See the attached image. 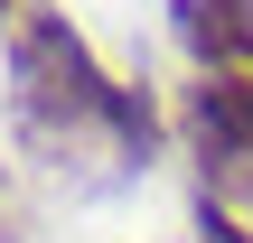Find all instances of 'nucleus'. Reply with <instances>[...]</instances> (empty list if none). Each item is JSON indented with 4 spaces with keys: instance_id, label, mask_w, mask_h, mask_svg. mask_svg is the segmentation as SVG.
Returning <instances> with one entry per match:
<instances>
[{
    "instance_id": "obj_2",
    "label": "nucleus",
    "mask_w": 253,
    "mask_h": 243,
    "mask_svg": "<svg viewBox=\"0 0 253 243\" xmlns=\"http://www.w3.org/2000/svg\"><path fill=\"white\" fill-rule=\"evenodd\" d=\"M178 122H188L197 169H207L225 197H253V66L244 75H197Z\"/></svg>"
},
{
    "instance_id": "obj_4",
    "label": "nucleus",
    "mask_w": 253,
    "mask_h": 243,
    "mask_svg": "<svg viewBox=\"0 0 253 243\" xmlns=\"http://www.w3.org/2000/svg\"><path fill=\"white\" fill-rule=\"evenodd\" d=\"M197 243H253V234L225 215V206H216V197H197Z\"/></svg>"
},
{
    "instance_id": "obj_3",
    "label": "nucleus",
    "mask_w": 253,
    "mask_h": 243,
    "mask_svg": "<svg viewBox=\"0 0 253 243\" xmlns=\"http://www.w3.org/2000/svg\"><path fill=\"white\" fill-rule=\"evenodd\" d=\"M178 47L207 75H244L253 66V0H178Z\"/></svg>"
},
{
    "instance_id": "obj_1",
    "label": "nucleus",
    "mask_w": 253,
    "mask_h": 243,
    "mask_svg": "<svg viewBox=\"0 0 253 243\" xmlns=\"http://www.w3.org/2000/svg\"><path fill=\"white\" fill-rule=\"evenodd\" d=\"M9 84H19L28 131H47V140H84V131H113L122 150L150 140V103L122 94L66 19H28V28L9 37Z\"/></svg>"
},
{
    "instance_id": "obj_5",
    "label": "nucleus",
    "mask_w": 253,
    "mask_h": 243,
    "mask_svg": "<svg viewBox=\"0 0 253 243\" xmlns=\"http://www.w3.org/2000/svg\"><path fill=\"white\" fill-rule=\"evenodd\" d=\"M0 9H9V0H0Z\"/></svg>"
}]
</instances>
